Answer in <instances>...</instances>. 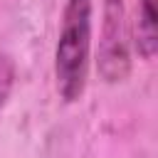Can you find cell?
I'll list each match as a JSON object with an SVG mask.
<instances>
[{"instance_id": "obj_1", "label": "cell", "mask_w": 158, "mask_h": 158, "mask_svg": "<svg viewBox=\"0 0 158 158\" xmlns=\"http://www.w3.org/2000/svg\"><path fill=\"white\" fill-rule=\"evenodd\" d=\"M89 44H91V0H67L54 54L57 89L67 101L79 99L86 86Z\"/></svg>"}, {"instance_id": "obj_2", "label": "cell", "mask_w": 158, "mask_h": 158, "mask_svg": "<svg viewBox=\"0 0 158 158\" xmlns=\"http://www.w3.org/2000/svg\"><path fill=\"white\" fill-rule=\"evenodd\" d=\"M99 72L106 81H121L128 74L123 0H106L104 2V32H101V47H99Z\"/></svg>"}, {"instance_id": "obj_3", "label": "cell", "mask_w": 158, "mask_h": 158, "mask_svg": "<svg viewBox=\"0 0 158 158\" xmlns=\"http://www.w3.org/2000/svg\"><path fill=\"white\" fill-rule=\"evenodd\" d=\"M136 47L141 57L151 59L158 47V32H156V0H138L136 7Z\"/></svg>"}, {"instance_id": "obj_4", "label": "cell", "mask_w": 158, "mask_h": 158, "mask_svg": "<svg viewBox=\"0 0 158 158\" xmlns=\"http://www.w3.org/2000/svg\"><path fill=\"white\" fill-rule=\"evenodd\" d=\"M10 79H12V69L5 62V57H0V104H2L5 94H7V89H10Z\"/></svg>"}]
</instances>
